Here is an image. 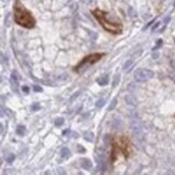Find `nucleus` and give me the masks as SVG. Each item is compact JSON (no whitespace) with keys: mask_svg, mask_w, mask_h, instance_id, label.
Returning a JSON list of instances; mask_svg holds the SVG:
<instances>
[{"mask_svg":"<svg viewBox=\"0 0 175 175\" xmlns=\"http://www.w3.org/2000/svg\"><path fill=\"white\" fill-rule=\"evenodd\" d=\"M13 10H14V20L18 25L25 28H33L36 25V21L32 13L21 4L20 0H15Z\"/></svg>","mask_w":175,"mask_h":175,"instance_id":"nucleus-1","label":"nucleus"},{"mask_svg":"<svg viewBox=\"0 0 175 175\" xmlns=\"http://www.w3.org/2000/svg\"><path fill=\"white\" fill-rule=\"evenodd\" d=\"M92 14L94 15V18L99 21V24H101L107 32H110V33H113V34L122 33V25L118 22L108 21L107 13H106V12L96 9V10H93V11H92Z\"/></svg>","mask_w":175,"mask_h":175,"instance_id":"nucleus-2","label":"nucleus"},{"mask_svg":"<svg viewBox=\"0 0 175 175\" xmlns=\"http://www.w3.org/2000/svg\"><path fill=\"white\" fill-rule=\"evenodd\" d=\"M118 153H122L124 155V157H129V155L131 153V148H130V142L127 137L124 136H119L115 139V142L113 144V158L111 160L116 159V156Z\"/></svg>","mask_w":175,"mask_h":175,"instance_id":"nucleus-3","label":"nucleus"},{"mask_svg":"<svg viewBox=\"0 0 175 175\" xmlns=\"http://www.w3.org/2000/svg\"><path fill=\"white\" fill-rule=\"evenodd\" d=\"M104 55H105L104 53H93V54L91 55H88V56H85V57L76 66V68L74 70H75L76 73H79V74L82 73V71H84V70L87 69L89 66H91L93 65V64H95L96 62H99Z\"/></svg>","mask_w":175,"mask_h":175,"instance_id":"nucleus-4","label":"nucleus"},{"mask_svg":"<svg viewBox=\"0 0 175 175\" xmlns=\"http://www.w3.org/2000/svg\"><path fill=\"white\" fill-rule=\"evenodd\" d=\"M153 77V73L149 69H139L135 71L134 78L135 80L139 81V82H145V81L149 80L150 78Z\"/></svg>","mask_w":175,"mask_h":175,"instance_id":"nucleus-5","label":"nucleus"},{"mask_svg":"<svg viewBox=\"0 0 175 175\" xmlns=\"http://www.w3.org/2000/svg\"><path fill=\"white\" fill-rule=\"evenodd\" d=\"M131 128L132 131H133V134H134L135 139H137L139 141H143L144 139V132H143L142 124L139 123L137 119H133L131 123Z\"/></svg>","mask_w":175,"mask_h":175,"instance_id":"nucleus-6","label":"nucleus"},{"mask_svg":"<svg viewBox=\"0 0 175 175\" xmlns=\"http://www.w3.org/2000/svg\"><path fill=\"white\" fill-rule=\"evenodd\" d=\"M124 99H125V103H127L128 105L132 106V107H135V106L137 105V99H136V97H134L133 95H127V96L124 97Z\"/></svg>","mask_w":175,"mask_h":175,"instance_id":"nucleus-7","label":"nucleus"},{"mask_svg":"<svg viewBox=\"0 0 175 175\" xmlns=\"http://www.w3.org/2000/svg\"><path fill=\"white\" fill-rule=\"evenodd\" d=\"M96 82H97L99 85L105 87V85H107V84H108V76H107V75H104V76L99 77V78L96 79Z\"/></svg>","mask_w":175,"mask_h":175,"instance_id":"nucleus-8","label":"nucleus"},{"mask_svg":"<svg viewBox=\"0 0 175 175\" xmlns=\"http://www.w3.org/2000/svg\"><path fill=\"white\" fill-rule=\"evenodd\" d=\"M81 167H82L84 170H91L92 162L89 160V159H83V160H81Z\"/></svg>","mask_w":175,"mask_h":175,"instance_id":"nucleus-9","label":"nucleus"},{"mask_svg":"<svg viewBox=\"0 0 175 175\" xmlns=\"http://www.w3.org/2000/svg\"><path fill=\"white\" fill-rule=\"evenodd\" d=\"M133 66H134V63H133V61H132V60H128L127 62L124 63L123 70H124V71H127V73H129V71H130V70L133 68Z\"/></svg>","mask_w":175,"mask_h":175,"instance_id":"nucleus-10","label":"nucleus"},{"mask_svg":"<svg viewBox=\"0 0 175 175\" xmlns=\"http://www.w3.org/2000/svg\"><path fill=\"white\" fill-rule=\"evenodd\" d=\"M60 155H61V157L64 158V159H67V158L70 157V150L67 148V147H63L62 149H61V153H60Z\"/></svg>","mask_w":175,"mask_h":175,"instance_id":"nucleus-11","label":"nucleus"},{"mask_svg":"<svg viewBox=\"0 0 175 175\" xmlns=\"http://www.w3.org/2000/svg\"><path fill=\"white\" fill-rule=\"evenodd\" d=\"M10 83H11L12 90L18 93V79H15V78H12V77H11Z\"/></svg>","mask_w":175,"mask_h":175,"instance_id":"nucleus-12","label":"nucleus"},{"mask_svg":"<svg viewBox=\"0 0 175 175\" xmlns=\"http://www.w3.org/2000/svg\"><path fill=\"white\" fill-rule=\"evenodd\" d=\"M84 139H87L88 142H93L94 141V133L93 132H87L84 134Z\"/></svg>","mask_w":175,"mask_h":175,"instance_id":"nucleus-13","label":"nucleus"},{"mask_svg":"<svg viewBox=\"0 0 175 175\" xmlns=\"http://www.w3.org/2000/svg\"><path fill=\"white\" fill-rule=\"evenodd\" d=\"M25 132H26V128L24 125H18V128H16V133H18V135L23 136V135L25 134Z\"/></svg>","mask_w":175,"mask_h":175,"instance_id":"nucleus-14","label":"nucleus"},{"mask_svg":"<svg viewBox=\"0 0 175 175\" xmlns=\"http://www.w3.org/2000/svg\"><path fill=\"white\" fill-rule=\"evenodd\" d=\"M104 105H105V99H99V101L96 102V104H95L96 108H102Z\"/></svg>","mask_w":175,"mask_h":175,"instance_id":"nucleus-15","label":"nucleus"},{"mask_svg":"<svg viewBox=\"0 0 175 175\" xmlns=\"http://www.w3.org/2000/svg\"><path fill=\"white\" fill-rule=\"evenodd\" d=\"M88 33H89L92 40H96V39H97V34L95 33V32H93V30H88Z\"/></svg>","mask_w":175,"mask_h":175,"instance_id":"nucleus-16","label":"nucleus"},{"mask_svg":"<svg viewBox=\"0 0 175 175\" xmlns=\"http://www.w3.org/2000/svg\"><path fill=\"white\" fill-rule=\"evenodd\" d=\"M117 105V99H113V101H111V103L109 104V107H108V110H113L115 109V107H116Z\"/></svg>","mask_w":175,"mask_h":175,"instance_id":"nucleus-17","label":"nucleus"},{"mask_svg":"<svg viewBox=\"0 0 175 175\" xmlns=\"http://www.w3.org/2000/svg\"><path fill=\"white\" fill-rule=\"evenodd\" d=\"M40 109V104L39 103H34L33 105H32V110L34 111H37V110Z\"/></svg>","mask_w":175,"mask_h":175,"instance_id":"nucleus-18","label":"nucleus"},{"mask_svg":"<svg viewBox=\"0 0 175 175\" xmlns=\"http://www.w3.org/2000/svg\"><path fill=\"white\" fill-rule=\"evenodd\" d=\"M63 123H64V118H57V119L55 120V125H56V127H61Z\"/></svg>","mask_w":175,"mask_h":175,"instance_id":"nucleus-19","label":"nucleus"},{"mask_svg":"<svg viewBox=\"0 0 175 175\" xmlns=\"http://www.w3.org/2000/svg\"><path fill=\"white\" fill-rule=\"evenodd\" d=\"M162 46V39H158V41H157V44L153 47V51H156V50H158L159 48Z\"/></svg>","mask_w":175,"mask_h":175,"instance_id":"nucleus-20","label":"nucleus"},{"mask_svg":"<svg viewBox=\"0 0 175 175\" xmlns=\"http://www.w3.org/2000/svg\"><path fill=\"white\" fill-rule=\"evenodd\" d=\"M119 79H120V77H119V75H116L115 76V78H113V87H117V84H118V82H119Z\"/></svg>","mask_w":175,"mask_h":175,"instance_id":"nucleus-21","label":"nucleus"},{"mask_svg":"<svg viewBox=\"0 0 175 175\" xmlns=\"http://www.w3.org/2000/svg\"><path fill=\"white\" fill-rule=\"evenodd\" d=\"M14 159H15V156H14V155H9V157L7 158L8 163H12V162L14 161Z\"/></svg>","mask_w":175,"mask_h":175,"instance_id":"nucleus-22","label":"nucleus"},{"mask_svg":"<svg viewBox=\"0 0 175 175\" xmlns=\"http://www.w3.org/2000/svg\"><path fill=\"white\" fill-rule=\"evenodd\" d=\"M34 91L35 92H42V88H41L40 85L35 84V85H34Z\"/></svg>","mask_w":175,"mask_h":175,"instance_id":"nucleus-23","label":"nucleus"},{"mask_svg":"<svg viewBox=\"0 0 175 175\" xmlns=\"http://www.w3.org/2000/svg\"><path fill=\"white\" fill-rule=\"evenodd\" d=\"M160 25V22H157L156 23V24H155V25L153 26V27H151V32H155V30H156V29L158 28V26Z\"/></svg>","mask_w":175,"mask_h":175,"instance_id":"nucleus-24","label":"nucleus"},{"mask_svg":"<svg viewBox=\"0 0 175 175\" xmlns=\"http://www.w3.org/2000/svg\"><path fill=\"white\" fill-rule=\"evenodd\" d=\"M78 149H79V153H84V148H83V147H82V146L78 145Z\"/></svg>","mask_w":175,"mask_h":175,"instance_id":"nucleus-25","label":"nucleus"},{"mask_svg":"<svg viewBox=\"0 0 175 175\" xmlns=\"http://www.w3.org/2000/svg\"><path fill=\"white\" fill-rule=\"evenodd\" d=\"M23 91L25 92V93H28V91H29V89L27 87H23Z\"/></svg>","mask_w":175,"mask_h":175,"instance_id":"nucleus-26","label":"nucleus"},{"mask_svg":"<svg viewBox=\"0 0 175 175\" xmlns=\"http://www.w3.org/2000/svg\"><path fill=\"white\" fill-rule=\"evenodd\" d=\"M158 56H159V54H158V53H153V58H155V60H156V58H158Z\"/></svg>","mask_w":175,"mask_h":175,"instance_id":"nucleus-27","label":"nucleus"},{"mask_svg":"<svg viewBox=\"0 0 175 175\" xmlns=\"http://www.w3.org/2000/svg\"><path fill=\"white\" fill-rule=\"evenodd\" d=\"M58 173L60 174H65V172L63 171V169H58Z\"/></svg>","mask_w":175,"mask_h":175,"instance_id":"nucleus-28","label":"nucleus"},{"mask_svg":"<svg viewBox=\"0 0 175 175\" xmlns=\"http://www.w3.org/2000/svg\"><path fill=\"white\" fill-rule=\"evenodd\" d=\"M171 65H172V67H173V68L175 69V60H173V61L171 62Z\"/></svg>","mask_w":175,"mask_h":175,"instance_id":"nucleus-29","label":"nucleus"},{"mask_svg":"<svg viewBox=\"0 0 175 175\" xmlns=\"http://www.w3.org/2000/svg\"><path fill=\"white\" fill-rule=\"evenodd\" d=\"M69 133V130H65V131H63V135H67Z\"/></svg>","mask_w":175,"mask_h":175,"instance_id":"nucleus-30","label":"nucleus"},{"mask_svg":"<svg viewBox=\"0 0 175 175\" xmlns=\"http://www.w3.org/2000/svg\"><path fill=\"white\" fill-rule=\"evenodd\" d=\"M162 1H164V0H162Z\"/></svg>","mask_w":175,"mask_h":175,"instance_id":"nucleus-31","label":"nucleus"}]
</instances>
